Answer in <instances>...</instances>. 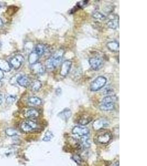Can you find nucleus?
<instances>
[{
	"label": "nucleus",
	"instance_id": "412c9836",
	"mask_svg": "<svg viewBox=\"0 0 147 166\" xmlns=\"http://www.w3.org/2000/svg\"><path fill=\"white\" fill-rule=\"evenodd\" d=\"M28 104L32 106H40L42 104V100L38 97H32L28 100Z\"/></svg>",
	"mask_w": 147,
	"mask_h": 166
},
{
	"label": "nucleus",
	"instance_id": "a878e982",
	"mask_svg": "<svg viewBox=\"0 0 147 166\" xmlns=\"http://www.w3.org/2000/svg\"><path fill=\"white\" fill-rule=\"evenodd\" d=\"M54 137V134L50 131H47L45 133V135L42 140L44 141L48 142L51 140V139Z\"/></svg>",
	"mask_w": 147,
	"mask_h": 166
},
{
	"label": "nucleus",
	"instance_id": "9b49d317",
	"mask_svg": "<svg viewBox=\"0 0 147 166\" xmlns=\"http://www.w3.org/2000/svg\"><path fill=\"white\" fill-rule=\"evenodd\" d=\"M45 69V66L40 62H37L31 65V70L33 74L35 75H41L44 74Z\"/></svg>",
	"mask_w": 147,
	"mask_h": 166
},
{
	"label": "nucleus",
	"instance_id": "7c9ffc66",
	"mask_svg": "<svg viewBox=\"0 0 147 166\" xmlns=\"http://www.w3.org/2000/svg\"><path fill=\"white\" fill-rule=\"evenodd\" d=\"M1 42H0V48H1Z\"/></svg>",
	"mask_w": 147,
	"mask_h": 166
},
{
	"label": "nucleus",
	"instance_id": "0eeeda50",
	"mask_svg": "<svg viewBox=\"0 0 147 166\" xmlns=\"http://www.w3.org/2000/svg\"><path fill=\"white\" fill-rule=\"evenodd\" d=\"M110 123L108 120L104 118H100L94 121L93 123V129L98 131L108 127Z\"/></svg>",
	"mask_w": 147,
	"mask_h": 166
},
{
	"label": "nucleus",
	"instance_id": "6ab92c4d",
	"mask_svg": "<svg viewBox=\"0 0 147 166\" xmlns=\"http://www.w3.org/2000/svg\"><path fill=\"white\" fill-rule=\"evenodd\" d=\"M107 26L109 28L112 30H116L119 26V18L117 17L111 19L107 22Z\"/></svg>",
	"mask_w": 147,
	"mask_h": 166
},
{
	"label": "nucleus",
	"instance_id": "aec40b11",
	"mask_svg": "<svg viewBox=\"0 0 147 166\" xmlns=\"http://www.w3.org/2000/svg\"><path fill=\"white\" fill-rule=\"evenodd\" d=\"M30 86L33 92H37L42 87V83L39 80H34L31 83Z\"/></svg>",
	"mask_w": 147,
	"mask_h": 166
},
{
	"label": "nucleus",
	"instance_id": "b1692460",
	"mask_svg": "<svg viewBox=\"0 0 147 166\" xmlns=\"http://www.w3.org/2000/svg\"><path fill=\"white\" fill-rule=\"evenodd\" d=\"M6 135L9 137H15L18 135V132L13 128H8L5 131Z\"/></svg>",
	"mask_w": 147,
	"mask_h": 166
},
{
	"label": "nucleus",
	"instance_id": "bb28decb",
	"mask_svg": "<svg viewBox=\"0 0 147 166\" xmlns=\"http://www.w3.org/2000/svg\"><path fill=\"white\" fill-rule=\"evenodd\" d=\"M17 97L15 95H9L8 97H6V102L7 104H12L13 103H15Z\"/></svg>",
	"mask_w": 147,
	"mask_h": 166
},
{
	"label": "nucleus",
	"instance_id": "2eb2a0df",
	"mask_svg": "<svg viewBox=\"0 0 147 166\" xmlns=\"http://www.w3.org/2000/svg\"><path fill=\"white\" fill-rule=\"evenodd\" d=\"M71 115H72V112L71 111V110L68 108H66L62 111L60 112L58 116L63 120L67 121V120L69 119V118L71 116Z\"/></svg>",
	"mask_w": 147,
	"mask_h": 166
},
{
	"label": "nucleus",
	"instance_id": "4be33fe9",
	"mask_svg": "<svg viewBox=\"0 0 147 166\" xmlns=\"http://www.w3.org/2000/svg\"><path fill=\"white\" fill-rule=\"evenodd\" d=\"M39 58H40V57H39L38 55L36 54L35 51H32L29 55L28 62H29V63L30 65H33L34 64L38 62V61L39 60Z\"/></svg>",
	"mask_w": 147,
	"mask_h": 166
},
{
	"label": "nucleus",
	"instance_id": "c756f323",
	"mask_svg": "<svg viewBox=\"0 0 147 166\" xmlns=\"http://www.w3.org/2000/svg\"><path fill=\"white\" fill-rule=\"evenodd\" d=\"M2 85V82H1V80H0V87H1Z\"/></svg>",
	"mask_w": 147,
	"mask_h": 166
},
{
	"label": "nucleus",
	"instance_id": "423d86ee",
	"mask_svg": "<svg viewBox=\"0 0 147 166\" xmlns=\"http://www.w3.org/2000/svg\"><path fill=\"white\" fill-rule=\"evenodd\" d=\"M24 61V58L23 55H17L12 57L10 60V65L15 69H19Z\"/></svg>",
	"mask_w": 147,
	"mask_h": 166
},
{
	"label": "nucleus",
	"instance_id": "6e6552de",
	"mask_svg": "<svg viewBox=\"0 0 147 166\" xmlns=\"http://www.w3.org/2000/svg\"><path fill=\"white\" fill-rule=\"evenodd\" d=\"M72 62L69 60H66L61 64L60 66V74L62 77H66L68 74L72 67Z\"/></svg>",
	"mask_w": 147,
	"mask_h": 166
},
{
	"label": "nucleus",
	"instance_id": "a211bd4d",
	"mask_svg": "<svg viewBox=\"0 0 147 166\" xmlns=\"http://www.w3.org/2000/svg\"><path fill=\"white\" fill-rule=\"evenodd\" d=\"M79 145L82 148L87 149L90 147V142L88 136L80 137Z\"/></svg>",
	"mask_w": 147,
	"mask_h": 166
},
{
	"label": "nucleus",
	"instance_id": "dca6fc26",
	"mask_svg": "<svg viewBox=\"0 0 147 166\" xmlns=\"http://www.w3.org/2000/svg\"><path fill=\"white\" fill-rule=\"evenodd\" d=\"M0 70L5 72H9L11 70V66L9 62L6 60L0 59Z\"/></svg>",
	"mask_w": 147,
	"mask_h": 166
},
{
	"label": "nucleus",
	"instance_id": "39448f33",
	"mask_svg": "<svg viewBox=\"0 0 147 166\" xmlns=\"http://www.w3.org/2000/svg\"><path fill=\"white\" fill-rule=\"evenodd\" d=\"M89 64L94 70H99L104 65V59L100 57H93L89 58Z\"/></svg>",
	"mask_w": 147,
	"mask_h": 166
},
{
	"label": "nucleus",
	"instance_id": "f03ea898",
	"mask_svg": "<svg viewBox=\"0 0 147 166\" xmlns=\"http://www.w3.org/2000/svg\"><path fill=\"white\" fill-rule=\"evenodd\" d=\"M117 97L115 95H109L102 99L99 108L102 111H111L115 109Z\"/></svg>",
	"mask_w": 147,
	"mask_h": 166
},
{
	"label": "nucleus",
	"instance_id": "5701e85b",
	"mask_svg": "<svg viewBox=\"0 0 147 166\" xmlns=\"http://www.w3.org/2000/svg\"><path fill=\"white\" fill-rule=\"evenodd\" d=\"M92 120V118H90L89 116H84L82 117L79 120L78 123L80 125H81L82 126H84V125H86L89 124Z\"/></svg>",
	"mask_w": 147,
	"mask_h": 166
},
{
	"label": "nucleus",
	"instance_id": "4468645a",
	"mask_svg": "<svg viewBox=\"0 0 147 166\" xmlns=\"http://www.w3.org/2000/svg\"><path fill=\"white\" fill-rule=\"evenodd\" d=\"M106 47L109 51L115 53L118 52L120 49L119 43L116 41L109 42L106 44Z\"/></svg>",
	"mask_w": 147,
	"mask_h": 166
},
{
	"label": "nucleus",
	"instance_id": "ddd939ff",
	"mask_svg": "<svg viewBox=\"0 0 147 166\" xmlns=\"http://www.w3.org/2000/svg\"><path fill=\"white\" fill-rule=\"evenodd\" d=\"M24 116L25 118L28 119H32L37 118L39 116V112L36 109L34 108H29L26 109L24 112Z\"/></svg>",
	"mask_w": 147,
	"mask_h": 166
},
{
	"label": "nucleus",
	"instance_id": "f257e3e1",
	"mask_svg": "<svg viewBox=\"0 0 147 166\" xmlns=\"http://www.w3.org/2000/svg\"><path fill=\"white\" fill-rule=\"evenodd\" d=\"M64 54V49H58L46 61V68L49 70H54L62 62Z\"/></svg>",
	"mask_w": 147,
	"mask_h": 166
},
{
	"label": "nucleus",
	"instance_id": "f8f14e48",
	"mask_svg": "<svg viewBox=\"0 0 147 166\" xmlns=\"http://www.w3.org/2000/svg\"><path fill=\"white\" fill-rule=\"evenodd\" d=\"M111 140V133L109 132H105L100 134L97 137L98 142L101 144H107Z\"/></svg>",
	"mask_w": 147,
	"mask_h": 166
},
{
	"label": "nucleus",
	"instance_id": "9d476101",
	"mask_svg": "<svg viewBox=\"0 0 147 166\" xmlns=\"http://www.w3.org/2000/svg\"><path fill=\"white\" fill-rule=\"evenodd\" d=\"M15 81L21 87L28 88L31 84V80L29 78L25 75H19L15 79Z\"/></svg>",
	"mask_w": 147,
	"mask_h": 166
},
{
	"label": "nucleus",
	"instance_id": "f3484780",
	"mask_svg": "<svg viewBox=\"0 0 147 166\" xmlns=\"http://www.w3.org/2000/svg\"><path fill=\"white\" fill-rule=\"evenodd\" d=\"M47 51V47L43 44H38L36 45L34 51L36 52V54L39 55V57L42 56L44 55Z\"/></svg>",
	"mask_w": 147,
	"mask_h": 166
},
{
	"label": "nucleus",
	"instance_id": "cd10ccee",
	"mask_svg": "<svg viewBox=\"0 0 147 166\" xmlns=\"http://www.w3.org/2000/svg\"><path fill=\"white\" fill-rule=\"evenodd\" d=\"M3 101V97L2 94H0V105H1Z\"/></svg>",
	"mask_w": 147,
	"mask_h": 166
},
{
	"label": "nucleus",
	"instance_id": "c85d7f7f",
	"mask_svg": "<svg viewBox=\"0 0 147 166\" xmlns=\"http://www.w3.org/2000/svg\"><path fill=\"white\" fill-rule=\"evenodd\" d=\"M3 77H4V73H3V72L2 70H0V80L2 79H3Z\"/></svg>",
	"mask_w": 147,
	"mask_h": 166
},
{
	"label": "nucleus",
	"instance_id": "393cba45",
	"mask_svg": "<svg viewBox=\"0 0 147 166\" xmlns=\"http://www.w3.org/2000/svg\"><path fill=\"white\" fill-rule=\"evenodd\" d=\"M92 17L93 18L97 19H99L101 21H105L106 19V17L105 15H104L102 13L99 12V11H95L94 12L92 15Z\"/></svg>",
	"mask_w": 147,
	"mask_h": 166
},
{
	"label": "nucleus",
	"instance_id": "7ed1b4c3",
	"mask_svg": "<svg viewBox=\"0 0 147 166\" xmlns=\"http://www.w3.org/2000/svg\"><path fill=\"white\" fill-rule=\"evenodd\" d=\"M107 83V79L103 76H99L95 79L90 85V89L92 91L96 92L105 87Z\"/></svg>",
	"mask_w": 147,
	"mask_h": 166
},
{
	"label": "nucleus",
	"instance_id": "1a4fd4ad",
	"mask_svg": "<svg viewBox=\"0 0 147 166\" xmlns=\"http://www.w3.org/2000/svg\"><path fill=\"white\" fill-rule=\"evenodd\" d=\"M72 133L79 137L88 136L89 134V130L87 127L82 126H76L73 128Z\"/></svg>",
	"mask_w": 147,
	"mask_h": 166
},
{
	"label": "nucleus",
	"instance_id": "20e7f679",
	"mask_svg": "<svg viewBox=\"0 0 147 166\" xmlns=\"http://www.w3.org/2000/svg\"><path fill=\"white\" fill-rule=\"evenodd\" d=\"M38 125L36 121L33 119H28L23 121L21 125V130L24 132H30L36 130Z\"/></svg>",
	"mask_w": 147,
	"mask_h": 166
}]
</instances>
